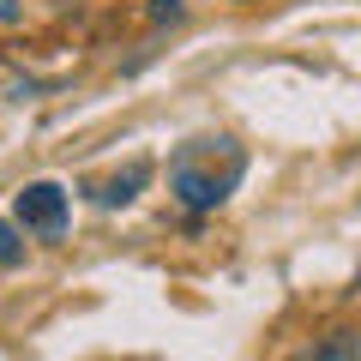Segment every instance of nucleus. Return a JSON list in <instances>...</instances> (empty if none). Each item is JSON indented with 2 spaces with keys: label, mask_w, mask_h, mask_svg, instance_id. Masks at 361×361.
I'll return each mask as SVG.
<instances>
[{
  "label": "nucleus",
  "mask_w": 361,
  "mask_h": 361,
  "mask_svg": "<svg viewBox=\"0 0 361 361\" xmlns=\"http://www.w3.org/2000/svg\"><path fill=\"white\" fill-rule=\"evenodd\" d=\"M145 180H151V163H145V157H139V163H127V169H121V175L97 180V187H85V193H90V205H97V211H127L133 199L145 193Z\"/></svg>",
  "instance_id": "obj_3"
},
{
  "label": "nucleus",
  "mask_w": 361,
  "mask_h": 361,
  "mask_svg": "<svg viewBox=\"0 0 361 361\" xmlns=\"http://www.w3.org/2000/svg\"><path fill=\"white\" fill-rule=\"evenodd\" d=\"M180 18H187V0H145V25L151 30H169Z\"/></svg>",
  "instance_id": "obj_6"
},
{
  "label": "nucleus",
  "mask_w": 361,
  "mask_h": 361,
  "mask_svg": "<svg viewBox=\"0 0 361 361\" xmlns=\"http://www.w3.org/2000/svg\"><path fill=\"white\" fill-rule=\"evenodd\" d=\"M25 25V0H0V30Z\"/></svg>",
  "instance_id": "obj_7"
},
{
  "label": "nucleus",
  "mask_w": 361,
  "mask_h": 361,
  "mask_svg": "<svg viewBox=\"0 0 361 361\" xmlns=\"http://www.w3.org/2000/svg\"><path fill=\"white\" fill-rule=\"evenodd\" d=\"M25 265V241H18V217H0V271Z\"/></svg>",
  "instance_id": "obj_5"
},
{
  "label": "nucleus",
  "mask_w": 361,
  "mask_h": 361,
  "mask_svg": "<svg viewBox=\"0 0 361 361\" xmlns=\"http://www.w3.org/2000/svg\"><path fill=\"white\" fill-rule=\"evenodd\" d=\"M247 175V151L229 139V133H199V139L175 145L169 157V199H175L187 217H211L235 199Z\"/></svg>",
  "instance_id": "obj_1"
},
{
  "label": "nucleus",
  "mask_w": 361,
  "mask_h": 361,
  "mask_svg": "<svg viewBox=\"0 0 361 361\" xmlns=\"http://www.w3.org/2000/svg\"><path fill=\"white\" fill-rule=\"evenodd\" d=\"M295 361H361V331H355V325H337V331L313 337Z\"/></svg>",
  "instance_id": "obj_4"
},
{
  "label": "nucleus",
  "mask_w": 361,
  "mask_h": 361,
  "mask_svg": "<svg viewBox=\"0 0 361 361\" xmlns=\"http://www.w3.org/2000/svg\"><path fill=\"white\" fill-rule=\"evenodd\" d=\"M13 217L25 235H42V241H54V235L66 229V217H73V193H66L61 180H30V187H18L13 193Z\"/></svg>",
  "instance_id": "obj_2"
}]
</instances>
